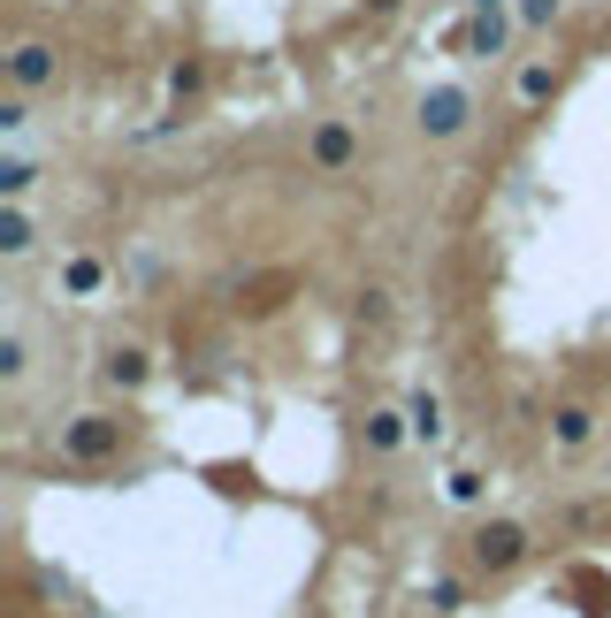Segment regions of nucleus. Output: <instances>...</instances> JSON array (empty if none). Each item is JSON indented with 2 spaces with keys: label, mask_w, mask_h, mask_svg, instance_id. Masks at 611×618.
<instances>
[{
  "label": "nucleus",
  "mask_w": 611,
  "mask_h": 618,
  "mask_svg": "<svg viewBox=\"0 0 611 618\" xmlns=\"http://www.w3.org/2000/svg\"><path fill=\"white\" fill-rule=\"evenodd\" d=\"M359 321L382 328V321H390V299H382V291H359Z\"/></svg>",
  "instance_id": "nucleus-16"
},
{
  "label": "nucleus",
  "mask_w": 611,
  "mask_h": 618,
  "mask_svg": "<svg viewBox=\"0 0 611 618\" xmlns=\"http://www.w3.org/2000/svg\"><path fill=\"white\" fill-rule=\"evenodd\" d=\"M62 451H69L77 465L115 459V451H123V420H115V413H85V420H69V428H62Z\"/></svg>",
  "instance_id": "nucleus-1"
},
{
  "label": "nucleus",
  "mask_w": 611,
  "mask_h": 618,
  "mask_svg": "<svg viewBox=\"0 0 611 618\" xmlns=\"http://www.w3.org/2000/svg\"><path fill=\"white\" fill-rule=\"evenodd\" d=\"M551 436H558L566 451H581V443L597 436V413H589V405H558V413H551Z\"/></svg>",
  "instance_id": "nucleus-7"
},
{
  "label": "nucleus",
  "mask_w": 611,
  "mask_h": 618,
  "mask_svg": "<svg viewBox=\"0 0 611 618\" xmlns=\"http://www.w3.org/2000/svg\"><path fill=\"white\" fill-rule=\"evenodd\" d=\"M108 382L115 390H138L146 382V351H108Z\"/></svg>",
  "instance_id": "nucleus-11"
},
{
  "label": "nucleus",
  "mask_w": 611,
  "mask_h": 618,
  "mask_svg": "<svg viewBox=\"0 0 611 618\" xmlns=\"http://www.w3.org/2000/svg\"><path fill=\"white\" fill-rule=\"evenodd\" d=\"M504 38H512V23H504V8H481L474 23H466V54H504Z\"/></svg>",
  "instance_id": "nucleus-6"
},
{
  "label": "nucleus",
  "mask_w": 611,
  "mask_h": 618,
  "mask_svg": "<svg viewBox=\"0 0 611 618\" xmlns=\"http://www.w3.org/2000/svg\"><path fill=\"white\" fill-rule=\"evenodd\" d=\"M31 176H38L31 160H8V168H0V191H8V199H23V191H31Z\"/></svg>",
  "instance_id": "nucleus-13"
},
{
  "label": "nucleus",
  "mask_w": 611,
  "mask_h": 618,
  "mask_svg": "<svg viewBox=\"0 0 611 618\" xmlns=\"http://www.w3.org/2000/svg\"><path fill=\"white\" fill-rule=\"evenodd\" d=\"M367 8H375V15H390V8H398V0H367Z\"/></svg>",
  "instance_id": "nucleus-21"
},
{
  "label": "nucleus",
  "mask_w": 611,
  "mask_h": 618,
  "mask_svg": "<svg viewBox=\"0 0 611 618\" xmlns=\"http://www.w3.org/2000/svg\"><path fill=\"white\" fill-rule=\"evenodd\" d=\"M466 115H474V100H466L458 85H436V92L421 100V131H429V138H458Z\"/></svg>",
  "instance_id": "nucleus-3"
},
{
  "label": "nucleus",
  "mask_w": 611,
  "mask_h": 618,
  "mask_svg": "<svg viewBox=\"0 0 611 618\" xmlns=\"http://www.w3.org/2000/svg\"><path fill=\"white\" fill-rule=\"evenodd\" d=\"M558 15V0H520V23H551Z\"/></svg>",
  "instance_id": "nucleus-20"
},
{
  "label": "nucleus",
  "mask_w": 611,
  "mask_h": 618,
  "mask_svg": "<svg viewBox=\"0 0 611 618\" xmlns=\"http://www.w3.org/2000/svg\"><path fill=\"white\" fill-rule=\"evenodd\" d=\"M8 85H15V92H38V85H54V46H46V38H23V46L8 54Z\"/></svg>",
  "instance_id": "nucleus-4"
},
{
  "label": "nucleus",
  "mask_w": 611,
  "mask_h": 618,
  "mask_svg": "<svg viewBox=\"0 0 611 618\" xmlns=\"http://www.w3.org/2000/svg\"><path fill=\"white\" fill-rule=\"evenodd\" d=\"M0 252H31V222H23V214L0 222Z\"/></svg>",
  "instance_id": "nucleus-14"
},
{
  "label": "nucleus",
  "mask_w": 611,
  "mask_h": 618,
  "mask_svg": "<svg viewBox=\"0 0 611 618\" xmlns=\"http://www.w3.org/2000/svg\"><path fill=\"white\" fill-rule=\"evenodd\" d=\"M306 154H313V168H352V154H359V138H352V123H313V138H306Z\"/></svg>",
  "instance_id": "nucleus-5"
},
{
  "label": "nucleus",
  "mask_w": 611,
  "mask_h": 618,
  "mask_svg": "<svg viewBox=\"0 0 611 618\" xmlns=\"http://www.w3.org/2000/svg\"><path fill=\"white\" fill-rule=\"evenodd\" d=\"M406 428H413L406 413H367V443H375V451H398V443H406Z\"/></svg>",
  "instance_id": "nucleus-10"
},
{
  "label": "nucleus",
  "mask_w": 611,
  "mask_h": 618,
  "mask_svg": "<svg viewBox=\"0 0 611 618\" xmlns=\"http://www.w3.org/2000/svg\"><path fill=\"white\" fill-rule=\"evenodd\" d=\"M444 488H452V504H474V496H481V473H474V465H458Z\"/></svg>",
  "instance_id": "nucleus-15"
},
{
  "label": "nucleus",
  "mask_w": 611,
  "mask_h": 618,
  "mask_svg": "<svg viewBox=\"0 0 611 618\" xmlns=\"http://www.w3.org/2000/svg\"><path fill=\"white\" fill-rule=\"evenodd\" d=\"M62 283H69V299H92V291H100V283H108V268H100V260H92V252H77V260H69V268H62Z\"/></svg>",
  "instance_id": "nucleus-8"
},
{
  "label": "nucleus",
  "mask_w": 611,
  "mask_h": 618,
  "mask_svg": "<svg viewBox=\"0 0 611 618\" xmlns=\"http://www.w3.org/2000/svg\"><path fill=\"white\" fill-rule=\"evenodd\" d=\"M406 420H413V436H421V443H436V436H444V405H436L429 390H421V397L406 405Z\"/></svg>",
  "instance_id": "nucleus-9"
},
{
  "label": "nucleus",
  "mask_w": 611,
  "mask_h": 618,
  "mask_svg": "<svg viewBox=\"0 0 611 618\" xmlns=\"http://www.w3.org/2000/svg\"><path fill=\"white\" fill-rule=\"evenodd\" d=\"M168 85H176V92H199V85H207V69H199V61H176V77H168Z\"/></svg>",
  "instance_id": "nucleus-18"
},
{
  "label": "nucleus",
  "mask_w": 611,
  "mask_h": 618,
  "mask_svg": "<svg viewBox=\"0 0 611 618\" xmlns=\"http://www.w3.org/2000/svg\"><path fill=\"white\" fill-rule=\"evenodd\" d=\"M0 374H8V382L23 374V336H8V344H0Z\"/></svg>",
  "instance_id": "nucleus-19"
},
{
  "label": "nucleus",
  "mask_w": 611,
  "mask_h": 618,
  "mask_svg": "<svg viewBox=\"0 0 611 618\" xmlns=\"http://www.w3.org/2000/svg\"><path fill=\"white\" fill-rule=\"evenodd\" d=\"M527 558V527L520 519H489L481 535H474V565L481 573H504V565H520Z\"/></svg>",
  "instance_id": "nucleus-2"
},
{
  "label": "nucleus",
  "mask_w": 611,
  "mask_h": 618,
  "mask_svg": "<svg viewBox=\"0 0 611 618\" xmlns=\"http://www.w3.org/2000/svg\"><path fill=\"white\" fill-rule=\"evenodd\" d=\"M429 604H436V611H458V604H466V588H458V581H436V588H429Z\"/></svg>",
  "instance_id": "nucleus-17"
},
{
  "label": "nucleus",
  "mask_w": 611,
  "mask_h": 618,
  "mask_svg": "<svg viewBox=\"0 0 611 618\" xmlns=\"http://www.w3.org/2000/svg\"><path fill=\"white\" fill-rule=\"evenodd\" d=\"M474 8H504V0H474Z\"/></svg>",
  "instance_id": "nucleus-22"
},
{
  "label": "nucleus",
  "mask_w": 611,
  "mask_h": 618,
  "mask_svg": "<svg viewBox=\"0 0 611 618\" xmlns=\"http://www.w3.org/2000/svg\"><path fill=\"white\" fill-rule=\"evenodd\" d=\"M551 92H558V69L551 61H527L520 69V100H551Z\"/></svg>",
  "instance_id": "nucleus-12"
}]
</instances>
